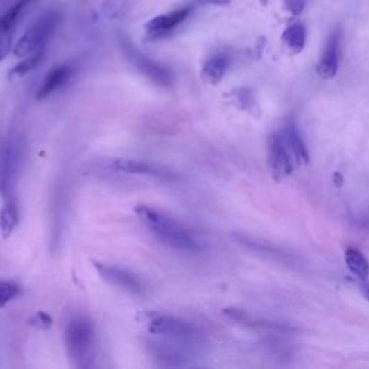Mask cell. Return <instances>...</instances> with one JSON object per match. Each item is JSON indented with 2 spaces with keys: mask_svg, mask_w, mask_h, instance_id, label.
Masks as SVG:
<instances>
[{
  "mask_svg": "<svg viewBox=\"0 0 369 369\" xmlns=\"http://www.w3.org/2000/svg\"><path fill=\"white\" fill-rule=\"evenodd\" d=\"M140 223L166 246L183 252H200L204 246L180 223L147 205H137L135 209Z\"/></svg>",
  "mask_w": 369,
  "mask_h": 369,
  "instance_id": "cell-1",
  "label": "cell"
},
{
  "mask_svg": "<svg viewBox=\"0 0 369 369\" xmlns=\"http://www.w3.org/2000/svg\"><path fill=\"white\" fill-rule=\"evenodd\" d=\"M69 359L78 368H89L96 357V330L85 316L72 318L64 334Z\"/></svg>",
  "mask_w": 369,
  "mask_h": 369,
  "instance_id": "cell-2",
  "label": "cell"
},
{
  "mask_svg": "<svg viewBox=\"0 0 369 369\" xmlns=\"http://www.w3.org/2000/svg\"><path fill=\"white\" fill-rule=\"evenodd\" d=\"M139 322L146 326L147 332L155 336L169 339L182 345H196L200 334L189 322L159 311H141Z\"/></svg>",
  "mask_w": 369,
  "mask_h": 369,
  "instance_id": "cell-3",
  "label": "cell"
},
{
  "mask_svg": "<svg viewBox=\"0 0 369 369\" xmlns=\"http://www.w3.org/2000/svg\"><path fill=\"white\" fill-rule=\"evenodd\" d=\"M62 16L58 10L51 9L41 15L38 19L32 22V25L24 32V35L17 40L13 46V53L17 58H26L29 55L45 49L48 41L53 32L61 24Z\"/></svg>",
  "mask_w": 369,
  "mask_h": 369,
  "instance_id": "cell-4",
  "label": "cell"
},
{
  "mask_svg": "<svg viewBox=\"0 0 369 369\" xmlns=\"http://www.w3.org/2000/svg\"><path fill=\"white\" fill-rule=\"evenodd\" d=\"M120 46L123 49L124 57L135 65L144 77L149 78L153 84L159 87L169 88L175 83V76L169 67H166L152 58L147 57L141 51H139L130 41L120 38Z\"/></svg>",
  "mask_w": 369,
  "mask_h": 369,
  "instance_id": "cell-5",
  "label": "cell"
},
{
  "mask_svg": "<svg viewBox=\"0 0 369 369\" xmlns=\"http://www.w3.org/2000/svg\"><path fill=\"white\" fill-rule=\"evenodd\" d=\"M94 267L101 279L108 284H112L123 291L135 294V296H141L144 293L143 282L130 270L120 266L103 263H94Z\"/></svg>",
  "mask_w": 369,
  "mask_h": 369,
  "instance_id": "cell-6",
  "label": "cell"
},
{
  "mask_svg": "<svg viewBox=\"0 0 369 369\" xmlns=\"http://www.w3.org/2000/svg\"><path fill=\"white\" fill-rule=\"evenodd\" d=\"M194 6H184L168 13H162L152 17L144 24V33L149 40H160L172 33L179 25H182L192 15Z\"/></svg>",
  "mask_w": 369,
  "mask_h": 369,
  "instance_id": "cell-7",
  "label": "cell"
},
{
  "mask_svg": "<svg viewBox=\"0 0 369 369\" xmlns=\"http://www.w3.org/2000/svg\"><path fill=\"white\" fill-rule=\"evenodd\" d=\"M293 156L282 136V133L274 135L268 141V168L274 180L280 182L290 176L293 172Z\"/></svg>",
  "mask_w": 369,
  "mask_h": 369,
  "instance_id": "cell-8",
  "label": "cell"
},
{
  "mask_svg": "<svg viewBox=\"0 0 369 369\" xmlns=\"http://www.w3.org/2000/svg\"><path fill=\"white\" fill-rule=\"evenodd\" d=\"M341 49H342V31L341 28H336L329 35L322 52V57L318 64V74L320 78L332 80L334 77H336L341 62Z\"/></svg>",
  "mask_w": 369,
  "mask_h": 369,
  "instance_id": "cell-9",
  "label": "cell"
},
{
  "mask_svg": "<svg viewBox=\"0 0 369 369\" xmlns=\"http://www.w3.org/2000/svg\"><path fill=\"white\" fill-rule=\"evenodd\" d=\"M112 168L117 172L127 173V175H139V176H152L159 178L163 180H173L176 175L172 173L169 169L163 168L160 164H155L151 162H143L136 159H116L112 162Z\"/></svg>",
  "mask_w": 369,
  "mask_h": 369,
  "instance_id": "cell-10",
  "label": "cell"
},
{
  "mask_svg": "<svg viewBox=\"0 0 369 369\" xmlns=\"http://www.w3.org/2000/svg\"><path fill=\"white\" fill-rule=\"evenodd\" d=\"M17 162H19V147L15 140H8L0 146V191L8 192L16 178Z\"/></svg>",
  "mask_w": 369,
  "mask_h": 369,
  "instance_id": "cell-11",
  "label": "cell"
},
{
  "mask_svg": "<svg viewBox=\"0 0 369 369\" xmlns=\"http://www.w3.org/2000/svg\"><path fill=\"white\" fill-rule=\"evenodd\" d=\"M74 68L69 64H61L53 67L42 81V84L38 88V92H36V98L38 100H45L49 96H52L53 92H57L61 89L72 77Z\"/></svg>",
  "mask_w": 369,
  "mask_h": 369,
  "instance_id": "cell-12",
  "label": "cell"
},
{
  "mask_svg": "<svg viewBox=\"0 0 369 369\" xmlns=\"http://www.w3.org/2000/svg\"><path fill=\"white\" fill-rule=\"evenodd\" d=\"M231 65L230 55L225 52H216L208 60H205L204 65H202L200 76L208 84H218L225 77V74Z\"/></svg>",
  "mask_w": 369,
  "mask_h": 369,
  "instance_id": "cell-13",
  "label": "cell"
},
{
  "mask_svg": "<svg viewBox=\"0 0 369 369\" xmlns=\"http://www.w3.org/2000/svg\"><path fill=\"white\" fill-rule=\"evenodd\" d=\"M282 136L289 147L293 159L298 162V164H307L310 160L309 151L304 140L302 139V135L298 130V127L294 124H287L284 130L282 132Z\"/></svg>",
  "mask_w": 369,
  "mask_h": 369,
  "instance_id": "cell-14",
  "label": "cell"
},
{
  "mask_svg": "<svg viewBox=\"0 0 369 369\" xmlns=\"http://www.w3.org/2000/svg\"><path fill=\"white\" fill-rule=\"evenodd\" d=\"M306 41H307V29L303 22L291 24L284 29L282 35L283 45L293 55H298L304 49Z\"/></svg>",
  "mask_w": 369,
  "mask_h": 369,
  "instance_id": "cell-15",
  "label": "cell"
},
{
  "mask_svg": "<svg viewBox=\"0 0 369 369\" xmlns=\"http://www.w3.org/2000/svg\"><path fill=\"white\" fill-rule=\"evenodd\" d=\"M345 261L349 268V271L352 273L355 277L361 280H366L369 277V261L366 260V257L357 248L349 247L345 252Z\"/></svg>",
  "mask_w": 369,
  "mask_h": 369,
  "instance_id": "cell-16",
  "label": "cell"
},
{
  "mask_svg": "<svg viewBox=\"0 0 369 369\" xmlns=\"http://www.w3.org/2000/svg\"><path fill=\"white\" fill-rule=\"evenodd\" d=\"M33 2V0H16V2L0 15V32H13L15 26L22 16V12Z\"/></svg>",
  "mask_w": 369,
  "mask_h": 369,
  "instance_id": "cell-17",
  "label": "cell"
},
{
  "mask_svg": "<svg viewBox=\"0 0 369 369\" xmlns=\"http://www.w3.org/2000/svg\"><path fill=\"white\" fill-rule=\"evenodd\" d=\"M17 219H19V215H17L15 200L9 199L0 211V231H2L3 237H9L13 232L17 225Z\"/></svg>",
  "mask_w": 369,
  "mask_h": 369,
  "instance_id": "cell-18",
  "label": "cell"
},
{
  "mask_svg": "<svg viewBox=\"0 0 369 369\" xmlns=\"http://www.w3.org/2000/svg\"><path fill=\"white\" fill-rule=\"evenodd\" d=\"M44 55H45V49H41L38 52L29 55V57H26V58H22V61L19 64L13 67V69L10 71V76H15V77L26 76L28 72H31L32 69H35L42 62Z\"/></svg>",
  "mask_w": 369,
  "mask_h": 369,
  "instance_id": "cell-19",
  "label": "cell"
},
{
  "mask_svg": "<svg viewBox=\"0 0 369 369\" xmlns=\"http://www.w3.org/2000/svg\"><path fill=\"white\" fill-rule=\"evenodd\" d=\"M21 286L16 284L10 280H2L0 279V307L6 306L16 298H19L21 294Z\"/></svg>",
  "mask_w": 369,
  "mask_h": 369,
  "instance_id": "cell-20",
  "label": "cell"
},
{
  "mask_svg": "<svg viewBox=\"0 0 369 369\" xmlns=\"http://www.w3.org/2000/svg\"><path fill=\"white\" fill-rule=\"evenodd\" d=\"M127 8V0H105L103 3L101 12L107 19H116L121 16Z\"/></svg>",
  "mask_w": 369,
  "mask_h": 369,
  "instance_id": "cell-21",
  "label": "cell"
},
{
  "mask_svg": "<svg viewBox=\"0 0 369 369\" xmlns=\"http://www.w3.org/2000/svg\"><path fill=\"white\" fill-rule=\"evenodd\" d=\"M13 32H0V62H2L12 49Z\"/></svg>",
  "mask_w": 369,
  "mask_h": 369,
  "instance_id": "cell-22",
  "label": "cell"
},
{
  "mask_svg": "<svg viewBox=\"0 0 369 369\" xmlns=\"http://www.w3.org/2000/svg\"><path fill=\"white\" fill-rule=\"evenodd\" d=\"M307 0H287L286 2V9L290 15L293 16H299L303 13L304 8H306Z\"/></svg>",
  "mask_w": 369,
  "mask_h": 369,
  "instance_id": "cell-23",
  "label": "cell"
},
{
  "mask_svg": "<svg viewBox=\"0 0 369 369\" xmlns=\"http://www.w3.org/2000/svg\"><path fill=\"white\" fill-rule=\"evenodd\" d=\"M196 5H214V6H227L231 3V0H195Z\"/></svg>",
  "mask_w": 369,
  "mask_h": 369,
  "instance_id": "cell-24",
  "label": "cell"
},
{
  "mask_svg": "<svg viewBox=\"0 0 369 369\" xmlns=\"http://www.w3.org/2000/svg\"><path fill=\"white\" fill-rule=\"evenodd\" d=\"M363 293H365V296H366V299L369 300V284L363 286Z\"/></svg>",
  "mask_w": 369,
  "mask_h": 369,
  "instance_id": "cell-25",
  "label": "cell"
},
{
  "mask_svg": "<svg viewBox=\"0 0 369 369\" xmlns=\"http://www.w3.org/2000/svg\"><path fill=\"white\" fill-rule=\"evenodd\" d=\"M260 3H261V5H264V6H266V5H267V3H268V0H260Z\"/></svg>",
  "mask_w": 369,
  "mask_h": 369,
  "instance_id": "cell-26",
  "label": "cell"
}]
</instances>
